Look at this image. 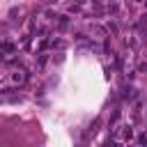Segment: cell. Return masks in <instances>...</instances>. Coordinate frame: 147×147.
Instances as JSON below:
<instances>
[{
    "instance_id": "1",
    "label": "cell",
    "mask_w": 147,
    "mask_h": 147,
    "mask_svg": "<svg viewBox=\"0 0 147 147\" xmlns=\"http://www.w3.org/2000/svg\"><path fill=\"white\" fill-rule=\"evenodd\" d=\"M138 142H142V145H147V136H140V138H138Z\"/></svg>"
}]
</instances>
